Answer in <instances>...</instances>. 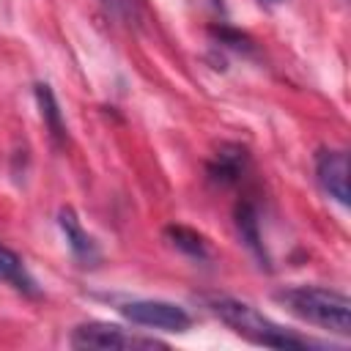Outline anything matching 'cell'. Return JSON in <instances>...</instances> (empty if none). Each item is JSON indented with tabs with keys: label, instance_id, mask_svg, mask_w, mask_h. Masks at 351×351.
<instances>
[{
	"label": "cell",
	"instance_id": "9c48e42d",
	"mask_svg": "<svg viewBox=\"0 0 351 351\" xmlns=\"http://www.w3.org/2000/svg\"><path fill=\"white\" fill-rule=\"evenodd\" d=\"M36 104H38V112H41V121L49 132V137L60 145L66 143V123H63V112H60V104L52 93V88L47 82H38L36 85Z\"/></svg>",
	"mask_w": 351,
	"mask_h": 351
},
{
	"label": "cell",
	"instance_id": "8fae6325",
	"mask_svg": "<svg viewBox=\"0 0 351 351\" xmlns=\"http://www.w3.org/2000/svg\"><path fill=\"white\" fill-rule=\"evenodd\" d=\"M236 228H239L241 239L247 241V247H250L258 258H266L263 241H261V230H258V211H255L252 203H239V206H236Z\"/></svg>",
	"mask_w": 351,
	"mask_h": 351
},
{
	"label": "cell",
	"instance_id": "ba28073f",
	"mask_svg": "<svg viewBox=\"0 0 351 351\" xmlns=\"http://www.w3.org/2000/svg\"><path fill=\"white\" fill-rule=\"evenodd\" d=\"M0 282L11 285L14 291H19L25 296H38V285L30 277L25 261L11 247H5L3 241H0Z\"/></svg>",
	"mask_w": 351,
	"mask_h": 351
},
{
	"label": "cell",
	"instance_id": "6da1fadb",
	"mask_svg": "<svg viewBox=\"0 0 351 351\" xmlns=\"http://www.w3.org/2000/svg\"><path fill=\"white\" fill-rule=\"evenodd\" d=\"M203 302L225 326H230L239 337H244V340H250L255 346L282 348V351H302V348L321 346V343H315V340H310L304 335H296V332L280 326L277 321H271L258 307H252V304H247L241 299H233V296H225V293H206Z\"/></svg>",
	"mask_w": 351,
	"mask_h": 351
},
{
	"label": "cell",
	"instance_id": "52a82bcc",
	"mask_svg": "<svg viewBox=\"0 0 351 351\" xmlns=\"http://www.w3.org/2000/svg\"><path fill=\"white\" fill-rule=\"evenodd\" d=\"M244 170H247V151H244L241 145H236V143H225V145L214 154V159L208 162V176H211V181H217V184H222V186L236 184V181L244 176Z\"/></svg>",
	"mask_w": 351,
	"mask_h": 351
},
{
	"label": "cell",
	"instance_id": "277c9868",
	"mask_svg": "<svg viewBox=\"0 0 351 351\" xmlns=\"http://www.w3.org/2000/svg\"><path fill=\"white\" fill-rule=\"evenodd\" d=\"M121 315L129 318L132 324L140 326H151V329H165V332H186L192 326V315L176 304V302H165V299H132L123 302Z\"/></svg>",
	"mask_w": 351,
	"mask_h": 351
},
{
	"label": "cell",
	"instance_id": "4fadbf2b",
	"mask_svg": "<svg viewBox=\"0 0 351 351\" xmlns=\"http://www.w3.org/2000/svg\"><path fill=\"white\" fill-rule=\"evenodd\" d=\"M274 3H277V0H274Z\"/></svg>",
	"mask_w": 351,
	"mask_h": 351
},
{
	"label": "cell",
	"instance_id": "3957f363",
	"mask_svg": "<svg viewBox=\"0 0 351 351\" xmlns=\"http://www.w3.org/2000/svg\"><path fill=\"white\" fill-rule=\"evenodd\" d=\"M69 343L74 348H101V351H151V348H167L156 337L134 335L126 332L118 324H104V321H90L74 326Z\"/></svg>",
	"mask_w": 351,
	"mask_h": 351
},
{
	"label": "cell",
	"instance_id": "7a4b0ae2",
	"mask_svg": "<svg viewBox=\"0 0 351 351\" xmlns=\"http://www.w3.org/2000/svg\"><path fill=\"white\" fill-rule=\"evenodd\" d=\"M274 302L313 326H321L340 337L351 335V299L340 291L321 285H288L274 291Z\"/></svg>",
	"mask_w": 351,
	"mask_h": 351
},
{
	"label": "cell",
	"instance_id": "5b68a950",
	"mask_svg": "<svg viewBox=\"0 0 351 351\" xmlns=\"http://www.w3.org/2000/svg\"><path fill=\"white\" fill-rule=\"evenodd\" d=\"M315 178L321 189L337 200L340 206L351 203V186H348V154L340 148H324L315 154Z\"/></svg>",
	"mask_w": 351,
	"mask_h": 351
},
{
	"label": "cell",
	"instance_id": "8992f818",
	"mask_svg": "<svg viewBox=\"0 0 351 351\" xmlns=\"http://www.w3.org/2000/svg\"><path fill=\"white\" fill-rule=\"evenodd\" d=\"M58 225H60V233H63V239H66V244H69V250H71V255L77 261H82V263H96L99 261V244L80 225L74 208H69V206L60 208L58 211Z\"/></svg>",
	"mask_w": 351,
	"mask_h": 351
},
{
	"label": "cell",
	"instance_id": "30bf717a",
	"mask_svg": "<svg viewBox=\"0 0 351 351\" xmlns=\"http://www.w3.org/2000/svg\"><path fill=\"white\" fill-rule=\"evenodd\" d=\"M165 236H167V241L178 252H184L189 258H197V261H206L208 258V244H206V239L197 230H192L186 225H167L165 228Z\"/></svg>",
	"mask_w": 351,
	"mask_h": 351
},
{
	"label": "cell",
	"instance_id": "7c38bea8",
	"mask_svg": "<svg viewBox=\"0 0 351 351\" xmlns=\"http://www.w3.org/2000/svg\"><path fill=\"white\" fill-rule=\"evenodd\" d=\"M99 3H101V8H104L112 19L129 22V16H132V0H99Z\"/></svg>",
	"mask_w": 351,
	"mask_h": 351
}]
</instances>
